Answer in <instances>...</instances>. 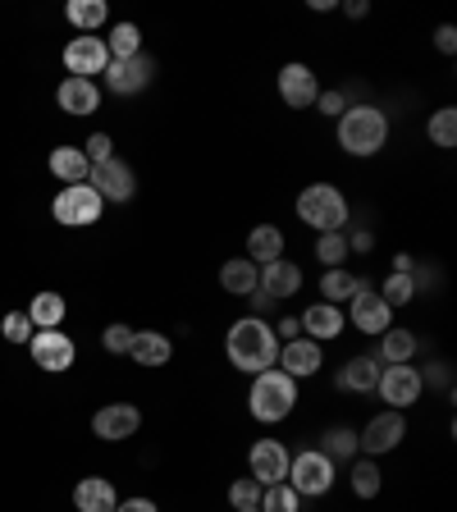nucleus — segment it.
<instances>
[{"label":"nucleus","instance_id":"30","mask_svg":"<svg viewBox=\"0 0 457 512\" xmlns=\"http://www.w3.org/2000/svg\"><path fill=\"white\" fill-rule=\"evenodd\" d=\"M320 453L339 467V462H352V458H362L357 453V430L352 426H330L325 435H320Z\"/></svg>","mask_w":457,"mask_h":512},{"label":"nucleus","instance_id":"13","mask_svg":"<svg viewBox=\"0 0 457 512\" xmlns=\"http://www.w3.org/2000/svg\"><path fill=\"white\" fill-rule=\"evenodd\" d=\"M64 69H69V78H92V74H106V69H110L106 37H96V32H78L74 42L64 46Z\"/></svg>","mask_w":457,"mask_h":512},{"label":"nucleus","instance_id":"26","mask_svg":"<svg viewBox=\"0 0 457 512\" xmlns=\"http://www.w3.org/2000/svg\"><path fill=\"white\" fill-rule=\"evenodd\" d=\"M284 234H279L275 224H256L252 234H247V261H256V266H270V261H279L284 256Z\"/></svg>","mask_w":457,"mask_h":512},{"label":"nucleus","instance_id":"5","mask_svg":"<svg viewBox=\"0 0 457 512\" xmlns=\"http://www.w3.org/2000/svg\"><path fill=\"white\" fill-rule=\"evenodd\" d=\"M334 480H339V467L320 448H302L288 462V485L298 490V499H325L334 490Z\"/></svg>","mask_w":457,"mask_h":512},{"label":"nucleus","instance_id":"24","mask_svg":"<svg viewBox=\"0 0 457 512\" xmlns=\"http://www.w3.org/2000/svg\"><path fill=\"white\" fill-rule=\"evenodd\" d=\"M74 508L78 512H115L119 508V494L106 476H83L74 485Z\"/></svg>","mask_w":457,"mask_h":512},{"label":"nucleus","instance_id":"17","mask_svg":"<svg viewBox=\"0 0 457 512\" xmlns=\"http://www.w3.org/2000/svg\"><path fill=\"white\" fill-rule=\"evenodd\" d=\"M275 366L284 375H293V380H307V375H316L320 366H325V348H320V343H311L307 334H298V339L279 343Z\"/></svg>","mask_w":457,"mask_h":512},{"label":"nucleus","instance_id":"32","mask_svg":"<svg viewBox=\"0 0 457 512\" xmlns=\"http://www.w3.org/2000/svg\"><path fill=\"white\" fill-rule=\"evenodd\" d=\"M426 138L435 142L439 151H453L457 147V106H439L435 115L426 119Z\"/></svg>","mask_w":457,"mask_h":512},{"label":"nucleus","instance_id":"29","mask_svg":"<svg viewBox=\"0 0 457 512\" xmlns=\"http://www.w3.org/2000/svg\"><path fill=\"white\" fill-rule=\"evenodd\" d=\"M28 320H32V330H60L64 325V293H37V298L28 302Z\"/></svg>","mask_w":457,"mask_h":512},{"label":"nucleus","instance_id":"6","mask_svg":"<svg viewBox=\"0 0 457 512\" xmlns=\"http://www.w3.org/2000/svg\"><path fill=\"white\" fill-rule=\"evenodd\" d=\"M101 211H106V202L96 197L92 183H64L51 202V215L64 229H87V224L101 220Z\"/></svg>","mask_w":457,"mask_h":512},{"label":"nucleus","instance_id":"7","mask_svg":"<svg viewBox=\"0 0 457 512\" xmlns=\"http://www.w3.org/2000/svg\"><path fill=\"white\" fill-rule=\"evenodd\" d=\"M343 316H348L352 330H357V334H371V339H380V334L394 325V311L384 307L380 293H375V284H371V279H362V275H357V288H352L348 311H343Z\"/></svg>","mask_w":457,"mask_h":512},{"label":"nucleus","instance_id":"12","mask_svg":"<svg viewBox=\"0 0 457 512\" xmlns=\"http://www.w3.org/2000/svg\"><path fill=\"white\" fill-rule=\"evenodd\" d=\"M28 352H32V366H42L46 375H64L78 357L74 339H69L64 330H37L28 339Z\"/></svg>","mask_w":457,"mask_h":512},{"label":"nucleus","instance_id":"10","mask_svg":"<svg viewBox=\"0 0 457 512\" xmlns=\"http://www.w3.org/2000/svg\"><path fill=\"white\" fill-rule=\"evenodd\" d=\"M421 371L412 362L407 366H380V380H375V394H380L384 407H394V412H407V407L421 398Z\"/></svg>","mask_w":457,"mask_h":512},{"label":"nucleus","instance_id":"3","mask_svg":"<svg viewBox=\"0 0 457 512\" xmlns=\"http://www.w3.org/2000/svg\"><path fill=\"white\" fill-rule=\"evenodd\" d=\"M298 407V380L284 375L279 366L252 375V389H247V412L261 421V426H279L284 416H293Z\"/></svg>","mask_w":457,"mask_h":512},{"label":"nucleus","instance_id":"42","mask_svg":"<svg viewBox=\"0 0 457 512\" xmlns=\"http://www.w3.org/2000/svg\"><path fill=\"white\" fill-rule=\"evenodd\" d=\"M316 106H320V115H330V119H339V115H343V110H348V106H352V101H348V92H339V87H330V92H320V96H316Z\"/></svg>","mask_w":457,"mask_h":512},{"label":"nucleus","instance_id":"16","mask_svg":"<svg viewBox=\"0 0 457 512\" xmlns=\"http://www.w3.org/2000/svg\"><path fill=\"white\" fill-rule=\"evenodd\" d=\"M142 430V412L133 403H106L101 412L92 416V435L106 439V444H124Z\"/></svg>","mask_w":457,"mask_h":512},{"label":"nucleus","instance_id":"11","mask_svg":"<svg viewBox=\"0 0 457 512\" xmlns=\"http://www.w3.org/2000/svg\"><path fill=\"white\" fill-rule=\"evenodd\" d=\"M288 462H293V453H288L284 439H256V444L247 448V476H252L256 485H279V480H288Z\"/></svg>","mask_w":457,"mask_h":512},{"label":"nucleus","instance_id":"49","mask_svg":"<svg viewBox=\"0 0 457 512\" xmlns=\"http://www.w3.org/2000/svg\"><path fill=\"white\" fill-rule=\"evenodd\" d=\"M343 14H348V19H366L371 5H366V0H343Z\"/></svg>","mask_w":457,"mask_h":512},{"label":"nucleus","instance_id":"25","mask_svg":"<svg viewBox=\"0 0 457 512\" xmlns=\"http://www.w3.org/2000/svg\"><path fill=\"white\" fill-rule=\"evenodd\" d=\"M128 357L138 366H165L174 357V339L160 330H138L133 334V348H128Z\"/></svg>","mask_w":457,"mask_h":512},{"label":"nucleus","instance_id":"33","mask_svg":"<svg viewBox=\"0 0 457 512\" xmlns=\"http://www.w3.org/2000/svg\"><path fill=\"white\" fill-rule=\"evenodd\" d=\"M106 51H110V60H133V55H142V28L138 23H115L106 37Z\"/></svg>","mask_w":457,"mask_h":512},{"label":"nucleus","instance_id":"50","mask_svg":"<svg viewBox=\"0 0 457 512\" xmlns=\"http://www.w3.org/2000/svg\"><path fill=\"white\" fill-rule=\"evenodd\" d=\"M394 275H416L412 252H398V256H394Z\"/></svg>","mask_w":457,"mask_h":512},{"label":"nucleus","instance_id":"44","mask_svg":"<svg viewBox=\"0 0 457 512\" xmlns=\"http://www.w3.org/2000/svg\"><path fill=\"white\" fill-rule=\"evenodd\" d=\"M435 46H439V51H444V55H453V51H457V28H453V23H439V32H435Z\"/></svg>","mask_w":457,"mask_h":512},{"label":"nucleus","instance_id":"40","mask_svg":"<svg viewBox=\"0 0 457 512\" xmlns=\"http://www.w3.org/2000/svg\"><path fill=\"white\" fill-rule=\"evenodd\" d=\"M0 334H5V339H10V343H28V339H32V334H37V330H32L28 311H10V316L0 320Z\"/></svg>","mask_w":457,"mask_h":512},{"label":"nucleus","instance_id":"34","mask_svg":"<svg viewBox=\"0 0 457 512\" xmlns=\"http://www.w3.org/2000/svg\"><path fill=\"white\" fill-rule=\"evenodd\" d=\"M352 288H357V275L352 270H325L320 275V302H334V307H343V302L352 298Z\"/></svg>","mask_w":457,"mask_h":512},{"label":"nucleus","instance_id":"36","mask_svg":"<svg viewBox=\"0 0 457 512\" xmlns=\"http://www.w3.org/2000/svg\"><path fill=\"white\" fill-rule=\"evenodd\" d=\"M261 512H302L298 490H293L288 480H279V485H266V490H261Z\"/></svg>","mask_w":457,"mask_h":512},{"label":"nucleus","instance_id":"4","mask_svg":"<svg viewBox=\"0 0 457 512\" xmlns=\"http://www.w3.org/2000/svg\"><path fill=\"white\" fill-rule=\"evenodd\" d=\"M298 220L316 234H343L348 229V197L334 183H307L298 192Z\"/></svg>","mask_w":457,"mask_h":512},{"label":"nucleus","instance_id":"18","mask_svg":"<svg viewBox=\"0 0 457 512\" xmlns=\"http://www.w3.org/2000/svg\"><path fill=\"white\" fill-rule=\"evenodd\" d=\"M298 325L311 343L325 348V343H334L343 330H348V316H343V307H334V302H311V307L298 316Z\"/></svg>","mask_w":457,"mask_h":512},{"label":"nucleus","instance_id":"14","mask_svg":"<svg viewBox=\"0 0 457 512\" xmlns=\"http://www.w3.org/2000/svg\"><path fill=\"white\" fill-rule=\"evenodd\" d=\"M101 78H106V87L115 96H138V92H147L151 78H156V60H151L147 51L133 55V60H110V69Z\"/></svg>","mask_w":457,"mask_h":512},{"label":"nucleus","instance_id":"23","mask_svg":"<svg viewBox=\"0 0 457 512\" xmlns=\"http://www.w3.org/2000/svg\"><path fill=\"white\" fill-rule=\"evenodd\" d=\"M220 288L229 298H252L256 288H261V266L247 261V256H229L220 266Z\"/></svg>","mask_w":457,"mask_h":512},{"label":"nucleus","instance_id":"2","mask_svg":"<svg viewBox=\"0 0 457 512\" xmlns=\"http://www.w3.org/2000/svg\"><path fill=\"white\" fill-rule=\"evenodd\" d=\"M339 147L348 151V156H357V160H371V156H380L384 151V142H389V115H384L380 106H357L352 101L348 110L339 115Z\"/></svg>","mask_w":457,"mask_h":512},{"label":"nucleus","instance_id":"22","mask_svg":"<svg viewBox=\"0 0 457 512\" xmlns=\"http://www.w3.org/2000/svg\"><path fill=\"white\" fill-rule=\"evenodd\" d=\"M416 348H421V339H416L412 330H403V325H389V330L380 334V343H375V362L380 366H407L416 357Z\"/></svg>","mask_w":457,"mask_h":512},{"label":"nucleus","instance_id":"47","mask_svg":"<svg viewBox=\"0 0 457 512\" xmlns=\"http://www.w3.org/2000/svg\"><path fill=\"white\" fill-rule=\"evenodd\" d=\"M453 380V371H448V362H435L430 371H421V384H448Z\"/></svg>","mask_w":457,"mask_h":512},{"label":"nucleus","instance_id":"46","mask_svg":"<svg viewBox=\"0 0 457 512\" xmlns=\"http://www.w3.org/2000/svg\"><path fill=\"white\" fill-rule=\"evenodd\" d=\"M298 334H302L298 316H284V320H279V325H275V339H279V343H288V339H298Z\"/></svg>","mask_w":457,"mask_h":512},{"label":"nucleus","instance_id":"9","mask_svg":"<svg viewBox=\"0 0 457 512\" xmlns=\"http://www.w3.org/2000/svg\"><path fill=\"white\" fill-rule=\"evenodd\" d=\"M87 183L96 188V197H101V202H133V197H138V174H133V165H128V160H119V156L92 165Z\"/></svg>","mask_w":457,"mask_h":512},{"label":"nucleus","instance_id":"43","mask_svg":"<svg viewBox=\"0 0 457 512\" xmlns=\"http://www.w3.org/2000/svg\"><path fill=\"white\" fill-rule=\"evenodd\" d=\"M348 238V252H371L375 247V229H343Z\"/></svg>","mask_w":457,"mask_h":512},{"label":"nucleus","instance_id":"20","mask_svg":"<svg viewBox=\"0 0 457 512\" xmlns=\"http://www.w3.org/2000/svg\"><path fill=\"white\" fill-rule=\"evenodd\" d=\"M55 101H60L64 115H92L96 106H101V87H96V78H64L60 87H55Z\"/></svg>","mask_w":457,"mask_h":512},{"label":"nucleus","instance_id":"38","mask_svg":"<svg viewBox=\"0 0 457 512\" xmlns=\"http://www.w3.org/2000/svg\"><path fill=\"white\" fill-rule=\"evenodd\" d=\"M348 256L352 252H348V238H343V234H316V261L325 270H339Z\"/></svg>","mask_w":457,"mask_h":512},{"label":"nucleus","instance_id":"15","mask_svg":"<svg viewBox=\"0 0 457 512\" xmlns=\"http://www.w3.org/2000/svg\"><path fill=\"white\" fill-rule=\"evenodd\" d=\"M275 87H279V96H284V106H293V110H311L320 96V78L311 74V64H302V60H288L284 69H279Z\"/></svg>","mask_w":457,"mask_h":512},{"label":"nucleus","instance_id":"1","mask_svg":"<svg viewBox=\"0 0 457 512\" xmlns=\"http://www.w3.org/2000/svg\"><path fill=\"white\" fill-rule=\"evenodd\" d=\"M224 357H229V366L243 375H261L275 366L279 357V339H275V325L261 316H243L229 325V334H224Z\"/></svg>","mask_w":457,"mask_h":512},{"label":"nucleus","instance_id":"19","mask_svg":"<svg viewBox=\"0 0 457 512\" xmlns=\"http://www.w3.org/2000/svg\"><path fill=\"white\" fill-rule=\"evenodd\" d=\"M261 293L275 298V302H288L293 293H302V266L298 261H288V256H279V261L261 266Z\"/></svg>","mask_w":457,"mask_h":512},{"label":"nucleus","instance_id":"31","mask_svg":"<svg viewBox=\"0 0 457 512\" xmlns=\"http://www.w3.org/2000/svg\"><path fill=\"white\" fill-rule=\"evenodd\" d=\"M348 485H352V494H357V499H380L384 476H380V467H375V458H352Z\"/></svg>","mask_w":457,"mask_h":512},{"label":"nucleus","instance_id":"41","mask_svg":"<svg viewBox=\"0 0 457 512\" xmlns=\"http://www.w3.org/2000/svg\"><path fill=\"white\" fill-rule=\"evenodd\" d=\"M83 156L92 160V165H101V160L115 156V142H110V133H92V138L83 142Z\"/></svg>","mask_w":457,"mask_h":512},{"label":"nucleus","instance_id":"35","mask_svg":"<svg viewBox=\"0 0 457 512\" xmlns=\"http://www.w3.org/2000/svg\"><path fill=\"white\" fill-rule=\"evenodd\" d=\"M375 293H380V302L389 311H398V307H407V302H416V279L412 275H394V270H389V279H384Z\"/></svg>","mask_w":457,"mask_h":512},{"label":"nucleus","instance_id":"45","mask_svg":"<svg viewBox=\"0 0 457 512\" xmlns=\"http://www.w3.org/2000/svg\"><path fill=\"white\" fill-rule=\"evenodd\" d=\"M247 302H252V311H247V316H261V320H266L270 311H275V298H266L261 288H256V293H252V298H247Z\"/></svg>","mask_w":457,"mask_h":512},{"label":"nucleus","instance_id":"21","mask_svg":"<svg viewBox=\"0 0 457 512\" xmlns=\"http://www.w3.org/2000/svg\"><path fill=\"white\" fill-rule=\"evenodd\" d=\"M375 380H380V362H375L371 352L348 357V362L334 371V384H339L343 394H375Z\"/></svg>","mask_w":457,"mask_h":512},{"label":"nucleus","instance_id":"37","mask_svg":"<svg viewBox=\"0 0 457 512\" xmlns=\"http://www.w3.org/2000/svg\"><path fill=\"white\" fill-rule=\"evenodd\" d=\"M261 490H266V485H256L252 476H238L234 485H229V508L234 512H261Z\"/></svg>","mask_w":457,"mask_h":512},{"label":"nucleus","instance_id":"8","mask_svg":"<svg viewBox=\"0 0 457 512\" xmlns=\"http://www.w3.org/2000/svg\"><path fill=\"white\" fill-rule=\"evenodd\" d=\"M403 439H407V416L394 412V407H384V412H375L362 426V435H357V453H362V458H380V453H394Z\"/></svg>","mask_w":457,"mask_h":512},{"label":"nucleus","instance_id":"39","mask_svg":"<svg viewBox=\"0 0 457 512\" xmlns=\"http://www.w3.org/2000/svg\"><path fill=\"white\" fill-rule=\"evenodd\" d=\"M133 325H124V320H115V325H106V334H101V348L110 352V357H128V348H133Z\"/></svg>","mask_w":457,"mask_h":512},{"label":"nucleus","instance_id":"28","mask_svg":"<svg viewBox=\"0 0 457 512\" xmlns=\"http://www.w3.org/2000/svg\"><path fill=\"white\" fill-rule=\"evenodd\" d=\"M64 19L78 32H101L110 23V5L106 0H69V5H64Z\"/></svg>","mask_w":457,"mask_h":512},{"label":"nucleus","instance_id":"48","mask_svg":"<svg viewBox=\"0 0 457 512\" xmlns=\"http://www.w3.org/2000/svg\"><path fill=\"white\" fill-rule=\"evenodd\" d=\"M115 512H160V508H156V499H138V494H133V499H119Z\"/></svg>","mask_w":457,"mask_h":512},{"label":"nucleus","instance_id":"27","mask_svg":"<svg viewBox=\"0 0 457 512\" xmlns=\"http://www.w3.org/2000/svg\"><path fill=\"white\" fill-rule=\"evenodd\" d=\"M46 165L60 183H87V174H92V160L83 156V147H55Z\"/></svg>","mask_w":457,"mask_h":512}]
</instances>
